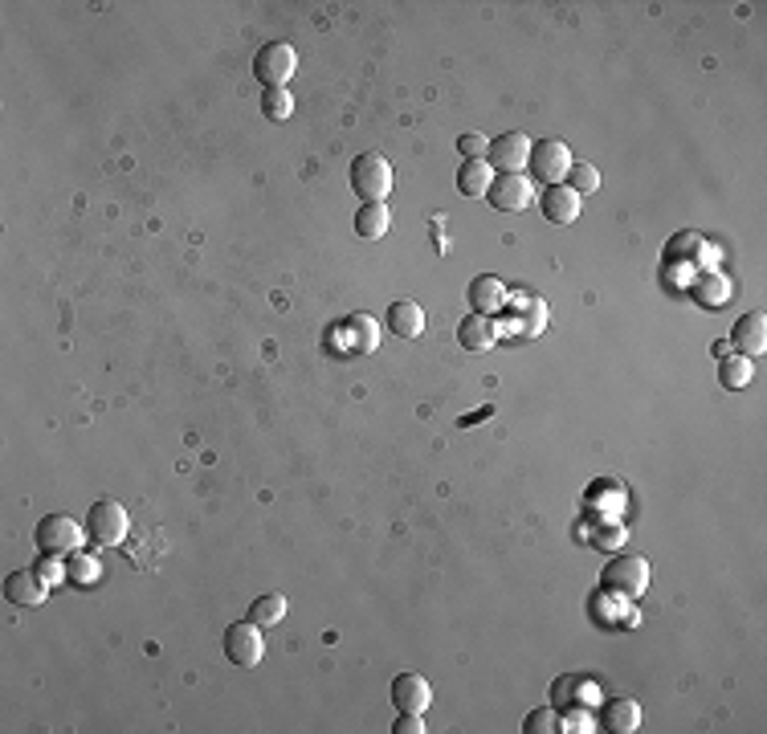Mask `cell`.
Wrapping results in <instances>:
<instances>
[{"label": "cell", "mask_w": 767, "mask_h": 734, "mask_svg": "<svg viewBox=\"0 0 767 734\" xmlns=\"http://www.w3.org/2000/svg\"><path fill=\"white\" fill-rule=\"evenodd\" d=\"M351 188L364 204H384L392 196V164L380 151H364L351 160Z\"/></svg>", "instance_id": "obj_1"}, {"label": "cell", "mask_w": 767, "mask_h": 734, "mask_svg": "<svg viewBox=\"0 0 767 734\" xmlns=\"http://www.w3.org/2000/svg\"><path fill=\"white\" fill-rule=\"evenodd\" d=\"M131 531V518L127 510L115 502V498H98L86 514V535L98 543V547H119Z\"/></svg>", "instance_id": "obj_2"}, {"label": "cell", "mask_w": 767, "mask_h": 734, "mask_svg": "<svg viewBox=\"0 0 767 734\" xmlns=\"http://www.w3.org/2000/svg\"><path fill=\"white\" fill-rule=\"evenodd\" d=\"M298 70V54H294V45L290 41H266L258 54H253V78L266 82V90L274 86H286Z\"/></svg>", "instance_id": "obj_3"}, {"label": "cell", "mask_w": 767, "mask_h": 734, "mask_svg": "<svg viewBox=\"0 0 767 734\" xmlns=\"http://www.w3.org/2000/svg\"><path fill=\"white\" fill-rule=\"evenodd\" d=\"M86 543V527L70 514H49L37 522V547L49 555H70Z\"/></svg>", "instance_id": "obj_4"}, {"label": "cell", "mask_w": 767, "mask_h": 734, "mask_svg": "<svg viewBox=\"0 0 767 734\" xmlns=\"http://www.w3.org/2000/svg\"><path fill=\"white\" fill-rule=\"evenodd\" d=\"M225 657L241 669H253V665H262L266 657V637H262V624H253V620H241V624H229L225 628Z\"/></svg>", "instance_id": "obj_5"}, {"label": "cell", "mask_w": 767, "mask_h": 734, "mask_svg": "<svg viewBox=\"0 0 767 734\" xmlns=\"http://www.w3.org/2000/svg\"><path fill=\"white\" fill-rule=\"evenodd\" d=\"M600 580H604V588H612V592H621V596L637 600V596H645V588H649V559H641V555L612 559V563L604 567Z\"/></svg>", "instance_id": "obj_6"}, {"label": "cell", "mask_w": 767, "mask_h": 734, "mask_svg": "<svg viewBox=\"0 0 767 734\" xmlns=\"http://www.w3.org/2000/svg\"><path fill=\"white\" fill-rule=\"evenodd\" d=\"M572 147L564 143V139H543L539 147H531V172L539 176V180H547V188L551 184H564L568 180V172H572Z\"/></svg>", "instance_id": "obj_7"}, {"label": "cell", "mask_w": 767, "mask_h": 734, "mask_svg": "<svg viewBox=\"0 0 767 734\" xmlns=\"http://www.w3.org/2000/svg\"><path fill=\"white\" fill-rule=\"evenodd\" d=\"M486 200L498 208V213H523V208L535 200V188H531V180L523 172H498Z\"/></svg>", "instance_id": "obj_8"}, {"label": "cell", "mask_w": 767, "mask_h": 734, "mask_svg": "<svg viewBox=\"0 0 767 734\" xmlns=\"http://www.w3.org/2000/svg\"><path fill=\"white\" fill-rule=\"evenodd\" d=\"M486 164L494 172H523L531 164V139L510 131L502 139H490V151H486Z\"/></svg>", "instance_id": "obj_9"}, {"label": "cell", "mask_w": 767, "mask_h": 734, "mask_svg": "<svg viewBox=\"0 0 767 734\" xmlns=\"http://www.w3.org/2000/svg\"><path fill=\"white\" fill-rule=\"evenodd\" d=\"M392 702H396L400 714H425L429 702H433V686L421 673H400L392 681Z\"/></svg>", "instance_id": "obj_10"}, {"label": "cell", "mask_w": 767, "mask_h": 734, "mask_svg": "<svg viewBox=\"0 0 767 734\" xmlns=\"http://www.w3.org/2000/svg\"><path fill=\"white\" fill-rule=\"evenodd\" d=\"M335 335H343V347L351 355H372L380 347V323L372 319V314H351V319L339 323Z\"/></svg>", "instance_id": "obj_11"}, {"label": "cell", "mask_w": 767, "mask_h": 734, "mask_svg": "<svg viewBox=\"0 0 767 734\" xmlns=\"http://www.w3.org/2000/svg\"><path fill=\"white\" fill-rule=\"evenodd\" d=\"M498 339H502V327L494 323V314L470 310L462 319V327H457V343H462L466 351H490Z\"/></svg>", "instance_id": "obj_12"}, {"label": "cell", "mask_w": 767, "mask_h": 734, "mask_svg": "<svg viewBox=\"0 0 767 734\" xmlns=\"http://www.w3.org/2000/svg\"><path fill=\"white\" fill-rule=\"evenodd\" d=\"M543 217H547L551 225H572V221H580V196H576L568 184H551V188L543 192Z\"/></svg>", "instance_id": "obj_13"}, {"label": "cell", "mask_w": 767, "mask_h": 734, "mask_svg": "<svg viewBox=\"0 0 767 734\" xmlns=\"http://www.w3.org/2000/svg\"><path fill=\"white\" fill-rule=\"evenodd\" d=\"M5 596L13 600V604H25V608H37V604H45V596H49V584L41 580L37 571H13L9 580H5Z\"/></svg>", "instance_id": "obj_14"}, {"label": "cell", "mask_w": 767, "mask_h": 734, "mask_svg": "<svg viewBox=\"0 0 767 734\" xmlns=\"http://www.w3.org/2000/svg\"><path fill=\"white\" fill-rule=\"evenodd\" d=\"M731 343L739 347V355H763L767 351V319L763 314H743V319L735 323Z\"/></svg>", "instance_id": "obj_15"}, {"label": "cell", "mask_w": 767, "mask_h": 734, "mask_svg": "<svg viewBox=\"0 0 767 734\" xmlns=\"http://www.w3.org/2000/svg\"><path fill=\"white\" fill-rule=\"evenodd\" d=\"M506 302H510V298H506L502 278L482 274V278H474V282H470V306H474L478 314H498Z\"/></svg>", "instance_id": "obj_16"}, {"label": "cell", "mask_w": 767, "mask_h": 734, "mask_svg": "<svg viewBox=\"0 0 767 734\" xmlns=\"http://www.w3.org/2000/svg\"><path fill=\"white\" fill-rule=\"evenodd\" d=\"M388 331L400 339H417L425 335V310L417 302H392L388 306Z\"/></svg>", "instance_id": "obj_17"}, {"label": "cell", "mask_w": 767, "mask_h": 734, "mask_svg": "<svg viewBox=\"0 0 767 734\" xmlns=\"http://www.w3.org/2000/svg\"><path fill=\"white\" fill-rule=\"evenodd\" d=\"M494 184V168L486 160H466L462 172H457V192L470 196V200H482Z\"/></svg>", "instance_id": "obj_18"}, {"label": "cell", "mask_w": 767, "mask_h": 734, "mask_svg": "<svg viewBox=\"0 0 767 734\" xmlns=\"http://www.w3.org/2000/svg\"><path fill=\"white\" fill-rule=\"evenodd\" d=\"M604 726L617 734H637L641 730V706L633 698H617L604 706Z\"/></svg>", "instance_id": "obj_19"}, {"label": "cell", "mask_w": 767, "mask_h": 734, "mask_svg": "<svg viewBox=\"0 0 767 734\" xmlns=\"http://www.w3.org/2000/svg\"><path fill=\"white\" fill-rule=\"evenodd\" d=\"M388 229H392V213H388V204H364L360 213H355V233L368 237V241H380Z\"/></svg>", "instance_id": "obj_20"}, {"label": "cell", "mask_w": 767, "mask_h": 734, "mask_svg": "<svg viewBox=\"0 0 767 734\" xmlns=\"http://www.w3.org/2000/svg\"><path fill=\"white\" fill-rule=\"evenodd\" d=\"M515 310L523 314L519 335H523V339H535V335L543 331V323H547V306H543L539 298H531V294H515Z\"/></svg>", "instance_id": "obj_21"}, {"label": "cell", "mask_w": 767, "mask_h": 734, "mask_svg": "<svg viewBox=\"0 0 767 734\" xmlns=\"http://www.w3.org/2000/svg\"><path fill=\"white\" fill-rule=\"evenodd\" d=\"M249 620H253V624H262V628L282 624V620H286V596H278V592L258 596V600H253V608H249Z\"/></svg>", "instance_id": "obj_22"}, {"label": "cell", "mask_w": 767, "mask_h": 734, "mask_svg": "<svg viewBox=\"0 0 767 734\" xmlns=\"http://www.w3.org/2000/svg\"><path fill=\"white\" fill-rule=\"evenodd\" d=\"M723 388H731V392H743L747 384H751V376H755V367H751V355H723Z\"/></svg>", "instance_id": "obj_23"}, {"label": "cell", "mask_w": 767, "mask_h": 734, "mask_svg": "<svg viewBox=\"0 0 767 734\" xmlns=\"http://www.w3.org/2000/svg\"><path fill=\"white\" fill-rule=\"evenodd\" d=\"M262 111H266V119H274V123H286V119L294 115V98H290V90H286V86H274V90H266V94H262Z\"/></svg>", "instance_id": "obj_24"}, {"label": "cell", "mask_w": 767, "mask_h": 734, "mask_svg": "<svg viewBox=\"0 0 767 734\" xmlns=\"http://www.w3.org/2000/svg\"><path fill=\"white\" fill-rule=\"evenodd\" d=\"M568 188L584 200V196H592V192L600 188V172H596L592 164H584V160H580V164H572V172H568Z\"/></svg>", "instance_id": "obj_25"}, {"label": "cell", "mask_w": 767, "mask_h": 734, "mask_svg": "<svg viewBox=\"0 0 767 734\" xmlns=\"http://www.w3.org/2000/svg\"><path fill=\"white\" fill-rule=\"evenodd\" d=\"M527 734H555V730H564V718H559L551 706H539L535 714H527Z\"/></svg>", "instance_id": "obj_26"}, {"label": "cell", "mask_w": 767, "mask_h": 734, "mask_svg": "<svg viewBox=\"0 0 767 734\" xmlns=\"http://www.w3.org/2000/svg\"><path fill=\"white\" fill-rule=\"evenodd\" d=\"M457 147H462L466 160H486V151H490V139L482 131H466L462 139H457Z\"/></svg>", "instance_id": "obj_27"}, {"label": "cell", "mask_w": 767, "mask_h": 734, "mask_svg": "<svg viewBox=\"0 0 767 734\" xmlns=\"http://www.w3.org/2000/svg\"><path fill=\"white\" fill-rule=\"evenodd\" d=\"M33 571L41 575V580H45L49 588H54V584L62 580V575H66V563H62V555H49V551H45V559H41Z\"/></svg>", "instance_id": "obj_28"}, {"label": "cell", "mask_w": 767, "mask_h": 734, "mask_svg": "<svg viewBox=\"0 0 767 734\" xmlns=\"http://www.w3.org/2000/svg\"><path fill=\"white\" fill-rule=\"evenodd\" d=\"M392 730H396V734H421L425 722H421V714H400V722H396Z\"/></svg>", "instance_id": "obj_29"}, {"label": "cell", "mask_w": 767, "mask_h": 734, "mask_svg": "<svg viewBox=\"0 0 767 734\" xmlns=\"http://www.w3.org/2000/svg\"><path fill=\"white\" fill-rule=\"evenodd\" d=\"M564 730H596V726H592V718H588L584 710H576V714H568V722H564Z\"/></svg>", "instance_id": "obj_30"}]
</instances>
